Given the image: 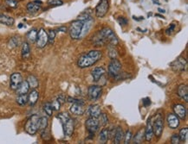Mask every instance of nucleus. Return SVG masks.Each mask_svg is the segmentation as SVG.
I'll use <instances>...</instances> for the list:
<instances>
[{"label": "nucleus", "mask_w": 188, "mask_h": 144, "mask_svg": "<svg viewBox=\"0 0 188 144\" xmlns=\"http://www.w3.org/2000/svg\"><path fill=\"white\" fill-rule=\"evenodd\" d=\"M102 57V53L100 50H91L83 54L77 60V66L80 68H87L92 67L98 62Z\"/></svg>", "instance_id": "nucleus-1"}, {"label": "nucleus", "mask_w": 188, "mask_h": 144, "mask_svg": "<svg viewBox=\"0 0 188 144\" xmlns=\"http://www.w3.org/2000/svg\"><path fill=\"white\" fill-rule=\"evenodd\" d=\"M39 119L40 117L38 115H32L29 117L25 125V130L30 136L36 135L39 130Z\"/></svg>", "instance_id": "nucleus-2"}, {"label": "nucleus", "mask_w": 188, "mask_h": 144, "mask_svg": "<svg viewBox=\"0 0 188 144\" xmlns=\"http://www.w3.org/2000/svg\"><path fill=\"white\" fill-rule=\"evenodd\" d=\"M83 29V22L82 20L77 19L72 22L69 28V33L71 38L74 40H78L81 38Z\"/></svg>", "instance_id": "nucleus-3"}, {"label": "nucleus", "mask_w": 188, "mask_h": 144, "mask_svg": "<svg viewBox=\"0 0 188 144\" xmlns=\"http://www.w3.org/2000/svg\"><path fill=\"white\" fill-rule=\"evenodd\" d=\"M109 10V0H100L95 10L96 17L102 18L106 16Z\"/></svg>", "instance_id": "nucleus-4"}, {"label": "nucleus", "mask_w": 188, "mask_h": 144, "mask_svg": "<svg viewBox=\"0 0 188 144\" xmlns=\"http://www.w3.org/2000/svg\"><path fill=\"white\" fill-rule=\"evenodd\" d=\"M100 32L101 33V35L104 36V38L106 39L107 43L111 44L112 46H115L117 45L119 41H118L117 36L115 35L114 32L113 30H111L110 28H103L102 30H100Z\"/></svg>", "instance_id": "nucleus-5"}, {"label": "nucleus", "mask_w": 188, "mask_h": 144, "mask_svg": "<svg viewBox=\"0 0 188 144\" xmlns=\"http://www.w3.org/2000/svg\"><path fill=\"white\" fill-rule=\"evenodd\" d=\"M121 73V64L116 58L112 59L109 65V76L116 79Z\"/></svg>", "instance_id": "nucleus-6"}, {"label": "nucleus", "mask_w": 188, "mask_h": 144, "mask_svg": "<svg viewBox=\"0 0 188 144\" xmlns=\"http://www.w3.org/2000/svg\"><path fill=\"white\" fill-rule=\"evenodd\" d=\"M163 129L164 119L161 115L158 114L156 118H155L154 122L153 123V131H154V134L156 137L159 138L161 136L162 132H163Z\"/></svg>", "instance_id": "nucleus-7"}, {"label": "nucleus", "mask_w": 188, "mask_h": 144, "mask_svg": "<svg viewBox=\"0 0 188 144\" xmlns=\"http://www.w3.org/2000/svg\"><path fill=\"white\" fill-rule=\"evenodd\" d=\"M85 126L87 130L89 133V135L91 136H95L96 132L98 130L99 126H100V123H99V120L98 118L96 117H90L89 118H88L85 122Z\"/></svg>", "instance_id": "nucleus-8"}, {"label": "nucleus", "mask_w": 188, "mask_h": 144, "mask_svg": "<svg viewBox=\"0 0 188 144\" xmlns=\"http://www.w3.org/2000/svg\"><path fill=\"white\" fill-rule=\"evenodd\" d=\"M187 67V61L186 59L184 57H179L171 63V68L172 69V71H174L176 72H180L185 71Z\"/></svg>", "instance_id": "nucleus-9"}, {"label": "nucleus", "mask_w": 188, "mask_h": 144, "mask_svg": "<svg viewBox=\"0 0 188 144\" xmlns=\"http://www.w3.org/2000/svg\"><path fill=\"white\" fill-rule=\"evenodd\" d=\"M102 93V88L100 85H90L88 89V95L91 101L99 99Z\"/></svg>", "instance_id": "nucleus-10"}, {"label": "nucleus", "mask_w": 188, "mask_h": 144, "mask_svg": "<svg viewBox=\"0 0 188 144\" xmlns=\"http://www.w3.org/2000/svg\"><path fill=\"white\" fill-rule=\"evenodd\" d=\"M37 47L38 48H43L48 43V33L44 29H40L38 32V37H37Z\"/></svg>", "instance_id": "nucleus-11"}, {"label": "nucleus", "mask_w": 188, "mask_h": 144, "mask_svg": "<svg viewBox=\"0 0 188 144\" xmlns=\"http://www.w3.org/2000/svg\"><path fill=\"white\" fill-rule=\"evenodd\" d=\"M62 125H63L64 135L66 136H72V134L74 132V130H75V122H74V120L71 118V117H69L66 122L62 123Z\"/></svg>", "instance_id": "nucleus-12"}, {"label": "nucleus", "mask_w": 188, "mask_h": 144, "mask_svg": "<svg viewBox=\"0 0 188 144\" xmlns=\"http://www.w3.org/2000/svg\"><path fill=\"white\" fill-rule=\"evenodd\" d=\"M69 111L75 116H83L85 112L84 103H73L69 108Z\"/></svg>", "instance_id": "nucleus-13"}, {"label": "nucleus", "mask_w": 188, "mask_h": 144, "mask_svg": "<svg viewBox=\"0 0 188 144\" xmlns=\"http://www.w3.org/2000/svg\"><path fill=\"white\" fill-rule=\"evenodd\" d=\"M10 86L12 90H17L18 87V85L21 84V82L23 81V77L19 73V72H14L11 75V79H10Z\"/></svg>", "instance_id": "nucleus-14"}, {"label": "nucleus", "mask_w": 188, "mask_h": 144, "mask_svg": "<svg viewBox=\"0 0 188 144\" xmlns=\"http://www.w3.org/2000/svg\"><path fill=\"white\" fill-rule=\"evenodd\" d=\"M167 120L168 126L170 127V129L175 130L180 126V118L175 114L170 113V114L167 115Z\"/></svg>", "instance_id": "nucleus-15"}, {"label": "nucleus", "mask_w": 188, "mask_h": 144, "mask_svg": "<svg viewBox=\"0 0 188 144\" xmlns=\"http://www.w3.org/2000/svg\"><path fill=\"white\" fill-rule=\"evenodd\" d=\"M173 111L180 119H185L186 117V108L183 105L177 104L173 105Z\"/></svg>", "instance_id": "nucleus-16"}, {"label": "nucleus", "mask_w": 188, "mask_h": 144, "mask_svg": "<svg viewBox=\"0 0 188 144\" xmlns=\"http://www.w3.org/2000/svg\"><path fill=\"white\" fill-rule=\"evenodd\" d=\"M154 136V131H153V122L152 118L148 119L147 123H146V129H145V140L146 142H151L153 139Z\"/></svg>", "instance_id": "nucleus-17"}, {"label": "nucleus", "mask_w": 188, "mask_h": 144, "mask_svg": "<svg viewBox=\"0 0 188 144\" xmlns=\"http://www.w3.org/2000/svg\"><path fill=\"white\" fill-rule=\"evenodd\" d=\"M105 72H106V70L102 67H98V68H94L92 72H91V75H92L94 81L97 82V81L100 80L102 78V76L104 75Z\"/></svg>", "instance_id": "nucleus-18"}, {"label": "nucleus", "mask_w": 188, "mask_h": 144, "mask_svg": "<svg viewBox=\"0 0 188 144\" xmlns=\"http://www.w3.org/2000/svg\"><path fill=\"white\" fill-rule=\"evenodd\" d=\"M42 3L40 1H33V2H29L27 4V10L29 13H37L41 10Z\"/></svg>", "instance_id": "nucleus-19"}, {"label": "nucleus", "mask_w": 188, "mask_h": 144, "mask_svg": "<svg viewBox=\"0 0 188 144\" xmlns=\"http://www.w3.org/2000/svg\"><path fill=\"white\" fill-rule=\"evenodd\" d=\"M92 41L93 43L96 45V46H102V45H104L107 43V41H106V39L104 38V36L101 35L100 31H98L97 33H96L94 36L92 37Z\"/></svg>", "instance_id": "nucleus-20"}, {"label": "nucleus", "mask_w": 188, "mask_h": 144, "mask_svg": "<svg viewBox=\"0 0 188 144\" xmlns=\"http://www.w3.org/2000/svg\"><path fill=\"white\" fill-rule=\"evenodd\" d=\"M178 95L180 96L182 99H184L185 102H188V88L187 85L185 84L181 85L178 87Z\"/></svg>", "instance_id": "nucleus-21"}, {"label": "nucleus", "mask_w": 188, "mask_h": 144, "mask_svg": "<svg viewBox=\"0 0 188 144\" xmlns=\"http://www.w3.org/2000/svg\"><path fill=\"white\" fill-rule=\"evenodd\" d=\"M101 113V106L99 105H92L89 106V108H88V114L90 115V117L98 118L100 117Z\"/></svg>", "instance_id": "nucleus-22"}, {"label": "nucleus", "mask_w": 188, "mask_h": 144, "mask_svg": "<svg viewBox=\"0 0 188 144\" xmlns=\"http://www.w3.org/2000/svg\"><path fill=\"white\" fill-rule=\"evenodd\" d=\"M39 93L36 89H33L28 95V103L30 106H34L38 100Z\"/></svg>", "instance_id": "nucleus-23"}, {"label": "nucleus", "mask_w": 188, "mask_h": 144, "mask_svg": "<svg viewBox=\"0 0 188 144\" xmlns=\"http://www.w3.org/2000/svg\"><path fill=\"white\" fill-rule=\"evenodd\" d=\"M29 90V85L28 84L27 80H23L21 84L18 85V87L16 90L17 95H21V94H27Z\"/></svg>", "instance_id": "nucleus-24"}, {"label": "nucleus", "mask_w": 188, "mask_h": 144, "mask_svg": "<svg viewBox=\"0 0 188 144\" xmlns=\"http://www.w3.org/2000/svg\"><path fill=\"white\" fill-rule=\"evenodd\" d=\"M114 144H119L121 143V142L122 141V139L124 138V133H123V130L121 127H118L115 130V133H114Z\"/></svg>", "instance_id": "nucleus-25"}, {"label": "nucleus", "mask_w": 188, "mask_h": 144, "mask_svg": "<svg viewBox=\"0 0 188 144\" xmlns=\"http://www.w3.org/2000/svg\"><path fill=\"white\" fill-rule=\"evenodd\" d=\"M14 23H15V20L11 17H8L6 15L0 16V23H2V24H4L6 26H12Z\"/></svg>", "instance_id": "nucleus-26"}, {"label": "nucleus", "mask_w": 188, "mask_h": 144, "mask_svg": "<svg viewBox=\"0 0 188 144\" xmlns=\"http://www.w3.org/2000/svg\"><path fill=\"white\" fill-rule=\"evenodd\" d=\"M38 30L37 29H32V30H30L27 33L26 35V37H27V40L29 41V43H36V41H37V37H38Z\"/></svg>", "instance_id": "nucleus-27"}, {"label": "nucleus", "mask_w": 188, "mask_h": 144, "mask_svg": "<svg viewBox=\"0 0 188 144\" xmlns=\"http://www.w3.org/2000/svg\"><path fill=\"white\" fill-rule=\"evenodd\" d=\"M22 57L24 59H28L30 56V47L28 43H24L22 45Z\"/></svg>", "instance_id": "nucleus-28"}, {"label": "nucleus", "mask_w": 188, "mask_h": 144, "mask_svg": "<svg viewBox=\"0 0 188 144\" xmlns=\"http://www.w3.org/2000/svg\"><path fill=\"white\" fill-rule=\"evenodd\" d=\"M145 139V130H140L134 137V143L140 144L142 143L143 140Z\"/></svg>", "instance_id": "nucleus-29"}, {"label": "nucleus", "mask_w": 188, "mask_h": 144, "mask_svg": "<svg viewBox=\"0 0 188 144\" xmlns=\"http://www.w3.org/2000/svg\"><path fill=\"white\" fill-rule=\"evenodd\" d=\"M27 82H28V84H29V88H31V89H36L38 86V85H39L38 78L35 77L34 75H29V76L27 78Z\"/></svg>", "instance_id": "nucleus-30"}, {"label": "nucleus", "mask_w": 188, "mask_h": 144, "mask_svg": "<svg viewBox=\"0 0 188 144\" xmlns=\"http://www.w3.org/2000/svg\"><path fill=\"white\" fill-rule=\"evenodd\" d=\"M99 138H100V142L101 143H106L107 142V141L109 140V129H103L100 133V136H99Z\"/></svg>", "instance_id": "nucleus-31"}, {"label": "nucleus", "mask_w": 188, "mask_h": 144, "mask_svg": "<svg viewBox=\"0 0 188 144\" xmlns=\"http://www.w3.org/2000/svg\"><path fill=\"white\" fill-rule=\"evenodd\" d=\"M17 105H19L20 106L25 105L28 103V95H27V94H21V95H17Z\"/></svg>", "instance_id": "nucleus-32"}, {"label": "nucleus", "mask_w": 188, "mask_h": 144, "mask_svg": "<svg viewBox=\"0 0 188 144\" xmlns=\"http://www.w3.org/2000/svg\"><path fill=\"white\" fill-rule=\"evenodd\" d=\"M48 118L46 117H41L40 119H39V130H44L48 128Z\"/></svg>", "instance_id": "nucleus-33"}, {"label": "nucleus", "mask_w": 188, "mask_h": 144, "mask_svg": "<svg viewBox=\"0 0 188 144\" xmlns=\"http://www.w3.org/2000/svg\"><path fill=\"white\" fill-rule=\"evenodd\" d=\"M187 136L188 129L187 128H183L180 131V134H179L180 141H182V142H186V141H187Z\"/></svg>", "instance_id": "nucleus-34"}, {"label": "nucleus", "mask_w": 188, "mask_h": 144, "mask_svg": "<svg viewBox=\"0 0 188 144\" xmlns=\"http://www.w3.org/2000/svg\"><path fill=\"white\" fill-rule=\"evenodd\" d=\"M43 110L45 111V113H46L49 117H51V116H52L53 109H52V106H51V104H50V102H47V103L44 104V105H43Z\"/></svg>", "instance_id": "nucleus-35"}, {"label": "nucleus", "mask_w": 188, "mask_h": 144, "mask_svg": "<svg viewBox=\"0 0 188 144\" xmlns=\"http://www.w3.org/2000/svg\"><path fill=\"white\" fill-rule=\"evenodd\" d=\"M56 32L53 30H50L48 33V43L50 44H53L56 38Z\"/></svg>", "instance_id": "nucleus-36"}, {"label": "nucleus", "mask_w": 188, "mask_h": 144, "mask_svg": "<svg viewBox=\"0 0 188 144\" xmlns=\"http://www.w3.org/2000/svg\"><path fill=\"white\" fill-rule=\"evenodd\" d=\"M101 117V121L99 122L100 123V124H101L102 126H106L108 123H109V117H108V115L105 114V113H101L100 117Z\"/></svg>", "instance_id": "nucleus-37"}, {"label": "nucleus", "mask_w": 188, "mask_h": 144, "mask_svg": "<svg viewBox=\"0 0 188 144\" xmlns=\"http://www.w3.org/2000/svg\"><path fill=\"white\" fill-rule=\"evenodd\" d=\"M70 117H69V115L66 113V112H62V113H59L57 115V118L61 121V123H63L64 122H66L68 119Z\"/></svg>", "instance_id": "nucleus-38"}, {"label": "nucleus", "mask_w": 188, "mask_h": 144, "mask_svg": "<svg viewBox=\"0 0 188 144\" xmlns=\"http://www.w3.org/2000/svg\"><path fill=\"white\" fill-rule=\"evenodd\" d=\"M132 137H133V134H132V132L130 131V130H128V131L126 132L125 135H124V143L125 144L130 143Z\"/></svg>", "instance_id": "nucleus-39"}, {"label": "nucleus", "mask_w": 188, "mask_h": 144, "mask_svg": "<svg viewBox=\"0 0 188 144\" xmlns=\"http://www.w3.org/2000/svg\"><path fill=\"white\" fill-rule=\"evenodd\" d=\"M47 3L51 6H61L63 4V2L62 0H48Z\"/></svg>", "instance_id": "nucleus-40"}, {"label": "nucleus", "mask_w": 188, "mask_h": 144, "mask_svg": "<svg viewBox=\"0 0 188 144\" xmlns=\"http://www.w3.org/2000/svg\"><path fill=\"white\" fill-rule=\"evenodd\" d=\"M51 104V106H52V109H53V110H59V109H60V107H61V103L56 98V99H54L53 101L50 103Z\"/></svg>", "instance_id": "nucleus-41"}, {"label": "nucleus", "mask_w": 188, "mask_h": 144, "mask_svg": "<svg viewBox=\"0 0 188 144\" xmlns=\"http://www.w3.org/2000/svg\"><path fill=\"white\" fill-rule=\"evenodd\" d=\"M5 4H7L9 7L15 9L17 7L18 2H17V0H6V1H5Z\"/></svg>", "instance_id": "nucleus-42"}, {"label": "nucleus", "mask_w": 188, "mask_h": 144, "mask_svg": "<svg viewBox=\"0 0 188 144\" xmlns=\"http://www.w3.org/2000/svg\"><path fill=\"white\" fill-rule=\"evenodd\" d=\"M41 136H42V138L43 140L45 141H49L51 138V136H50V131L48 130H43L42 134H41Z\"/></svg>", "instance_id": "nucleus-43"}, {"label": "nucleus", "mask_w": 188, "mask_h": 144, "mask_svg": "<svg viewBox=\"0 0 188 144\" xmlns=\"http://www.w3.org/2000/svg\"><path fill=\"white\" fill-rule=\"evenodd\" d=\"M109 57H110L111 59H114V58H116V56H117L116 50L114 49V47H112V45H111V47H109Z\"/></svg>", "instance_id": "nucleus-44"}, {"label": "nucleus", "mask_w": 188, "mask_h": 144, "mask_svg": "<svg viewBox=\"0 0 188 144\" xmlns=\"http://www.w3.org/2000/svg\"><path fill=\"white\" fill-rule=\"evenodd\" d=\"M180 142V136L178 134H173L171 137V143L172 144H179Z\"/></svg>", "instance_id": "nucleus-45"}, {"label": "nucleus", "mask_w": 188, "mask_h": 144, "mask_svg": "<svg viewBox=\"0 0 188 144\" xmlns=\"http://www.w3.org/2000/svg\"><path fill=\"white\" fill-rule=\"evenodd\" d=\"M118 23H119V24L121 26H125L128 24V20L126 18V17H119L118 18Z\"/></svg>", "instance_id": "nucleus-46"}, {"label": "nucleus", "mask_w": 188, "mask_h": 144, "mask_svg": "<svg viewBox=\"0 0 188 144\" xmlns=\"http://www.w3.org/2000/svg\"><path fill=\"white\" fill-rule=\"evenodd\" d=\"M9 45L11 46V47H17V45H18V40H17L16 37H13L10 40V42H9Z\"/></svg>", "instance_id": "nucleus-47"}, {"label": "nucleus", "mask_w": 188, "mask_h": 144, "mask_svg": "<svg viewBox=\"0 0 188 144\" xmlns=\"http://www.w3.org/2000/svg\"><path fill=\"white\" fill-rule=\"evenodd\" d=\"M56 99L61 103V105H63V104L65 103V101H66V97H65V96H64L63 94H60V95H58L57 97H56Z\"/></svg>", "instance_id": "nucleus-48"}, {"label": "nucleus", "mask_w": 188, "mask_h": 144, "mask_svg": "<svg viewBox=\"0 0 188 144\" xmlns=\"http://www.w3.org/2000/svg\"><path fill=\"white\" fill-rule=\"evenodd\" d=\"M174 29H175V25L174 24H171L170 25V27L167 29V30H166V34L167 35H171L172 34V32L174 30Z\"/></svg>", "instance_id": "nucleus-49"}, {"label": "nucleus", "mask_w": 188, "mask_h": 144, "mask_svg": "<svg viewBox=\"0 0 188 144\" xmlns=\"http://www.w3.org/2000/svg\"><path fill=\"white\" fill-rule=\"evenodd\" d=\"M143 105L144 106H148V105H151V100H150V98L149 97H146V98H144L143 99Z\"/></svg>", "instance_id": "nucleus-50"}, {"label": "nucleus", "mask_w": 188, "mask_h": 144, "mask_svg": "<svg viewBox=\"0 0 188 144\" xmlns=\"http://www.w3.org/2000/svg\"><path fill=\"white\" fill-rule=\"evenodd\" d=\"M57 30H58V31H61V32H63V33H66L68 29L65 26H61V27H59L58 29H57Z\"/></svg>", "instance_id": "nucleus-51"}, {"label": "nucleus", "mask_w": 188, "mask_h": 144, "mask_svg": "<svg viewBox=\"0 0 188 144\" xmlns=\"http://www.w3.org/2000/svg\"><path fill=\"white\" fill-rule=\"evenodd\" d=\"M133 18H134V20H136V21H142V20H144V17H133Z\"/></svg>", "instance_id": "nucleus-52"}, {"label": "nucleus", "mask_w": 188, "mask_h": 144, "mask_svg": "<svg viewBox=\"0 0 188 144\" xmlns=\"http://www.w3.org/2000/svg\"><path fill=\"white\" fill-rule=\"evenodd\" d=\"M153 1V3L154 4H157V5H160V3H159V0H152Z\"/></svg>", "instance_id": "nucleus-53"}, {"label": "nucleus", "mask_w": 188, "mask_h": 144, "mask_svg": "<svg viewBox=\"0 0 188 144\" xmlns=\"http://www.w3.org/2000/svg\"><path fill=\"white\" fill-rule=\"evenodd\" d=\"M158 10H159L160 13H165V12H166V10H163V9L159 8V9H158Z\"/></svg>", "instance_id": "nucleus-54"}, {"label": "nucleus", "mask_w": 188, "mask_h": 144, "mask_svg": "<svg viewBox=\"0 0 188 144\" xmlns=\"http://www.w3.org/2000/svg\"><path fill=\"white\" fill-rule=\"evenodd\" d=\"M155 16H156V17H161V18H165V17H163V16H160V15H159V14H156V15H155Z\"/></svg>", "instance_id": "nucleus-55"}, {"label": "nucleus", "mask_w": 188, "mask_h": 144, "mask_svg": "<svg viewBox=\"0 0 188 144\" xmlns=\"http://www.w3.org/2000/svg\"><path fill=\"white\" fill-rule=\"evenodd\" d=\"M23 27H24V26H23V24H22V23H20V24H19V26H18V28H19V29H21V28H23Z\"/></svg>", "instance_id": "nucleus-56"}, {"label": "nucleus", "mask_w": 188, "mask_h": 144, "mask_svg": "<svg viewBox=\"0 0 188 144\" xmlns=\"http://www.w3.org/2000/svg\"><path fill=\"white\" fill-rule=\"evenodd\" d=\"M0 16H1V14H0Z\"/></svg>", "instance_id": "nucleus-57"}]
</instances>
